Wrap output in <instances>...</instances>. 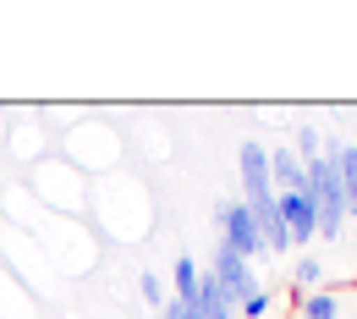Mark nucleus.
Instances as JSON below:
<instances>
[{
	"label": "nucleus",
	"mask_w": 357,
	"mask_h": 319,
	"mask_svg": "<svg viewBox=\"0 0 357 319\" xmlns=\"http://www.w3.org/2000/svg\"><path fill=\"white\" fill-rule=\"evenodd\" d=\"M280 198V221H286V237L291 248H308L319 237V209H313V187H297V193H275Z\"/></svg>",
	"instance_id": "nucleus-2"
},
{
	"label": "nucleus",
	"mask_w": 357,
	"mask_h": 319,
	"mask_svg": "<svg viewBox=\"0 0 357 319\" xmlns=\"http://www.w3.org/2000/svg\"><path fill=\"white\" fill-rule=\"evenodd\" d=\"M269 182L275 193H297V187H308V165L291 149H269Z\"/></svg>",
	"instance_id": "nucleus-5"
},
{
	"label": "nucleus",
	"mask_w": 357,
	"mask_h": 319,
	"mask_svg": "<svg viewBox=\"0 0 357 319\" xmlns=\"http://www.w3.org/2000/svg\"><path fill=\"white\" fill-rule=\"evenodd\" d=\"M269 309H275V297H269V292H253L248 303H236V319H269Z\"/></svg>",
	"instance_id": "nucleus-9"
},
{
	"label": "nucleus",
	"mask_w": 357,
	"mask_h": 319,
	"mask_svg": "<svg viewBox=\"0 0 357 319\" xmlns=\"http://www.w3.org/2000/svg\"><path fill=\"white\" fill-rule=\"evenodd\" d=\"M319 281H324V265H319V259H308V253H303V259H297V292L308 297V292H319Z\"/></svg>",
	"instance_id": "nucleus-8"
},
{
	"label": "nucleus",
	"mask_w": 357,
	"mask_h": 319,
	"mask_svg": "<svg viewBox=\"0 0 357 319\" xmlns=\"http://www.w3.org/2000/svg\"><path fill=\"white\" fill-rule=\"evenodd\" d=\"M198 265H192V259H176V270H171V281H176V303H192V297H198Z\"/></svg>",
	"instance_id": "nucleus-7"
},
{
	"label": "nucleus",
	"mask_w": 357,
	"mask_h": 319,
	"mask_svg": "<svg viewBox=\"0 0 357 319\" xmlns=\"http://www.w3.org/2000/svg\"><path fill=\"white\" fill-rule=\"evenodd\" d=\"M137 292H143V297H149L154 309H165V286H160V275H154V270H143V275H137Z\"/></svg>",
	"instance_id": "nucleus-11"
},
{
	"label": "nucleus",
	"mask_w": 357,
	"mask_h": 319,
	"mask_svg": "<svg viewBox=\"0 0 357 319\" xmlns=\"http://www.w3.org/2000/svg\"><path fill=\"white\" fill-rule=\"evenodd\" d=\"M192 309H198V319H236V297L204 270V275H198V297H192Z\"/></svg>",
	"instance_id": "nucleus-4"
},
{
	"label": "nucleus",
	"mask_w": 357,
	"mask_h": 319,
	"mask_svg": "<svg viewBox=\"0 0 357 319\" xmlns=\"http://www.w3.org/2000/svg\"><path fill=\"white\" fill-rule=\"evenodd\" d=\"M165 319H198V309H192V303H176V297H171V303H165Z\"/></svg>",
	"instance_id": "nucleus-12"
},
{
	"label": "nucleus",
	"mask_w": 357,
	"mask_h": 319,
	"mask_svg": "<svg viewBox=\"0 0 357 319\" xmlns=\"http://www.w3.org/2000/svg\"><path fill=\"white\" fill-rule=\"evenodd\" d=\"M215 221H220V242L231 248V253H242L248 265H253V259L264 265V259H269L264 237H259V226H253V215H248V204H242V198L220 204V209H215Z\"/></svg>",
	"instance_id": "nucleus-1"
},
{
	"label": "nucleus",
	"mask_w": 357,
	"mask_h": 319,
	"mask_svg": "<svg viewBox=\"0 0 357 319\" xmlns=\"http://www.w3.org/2000/svg\"><path fill=\"white\" fill-rule=\"evenodd\" d=\"M209 275L220 281V286L231 292V297H236V303H248L253 292H264V286H259V270H253L242 253H231L225 242H215V265H209Z\"/></svg>",
	"instance_id": "nucleus-3"
},
{
	"label": "nucleus",
	"mask_w": 357,
	"mask_h": 319,
	"mask_svg": "<svg viewBox=\"0 0 357 319\" xmlns=\"http://www.w3.org/2000/svg\"><path fill=\"white\" fill-rule=\"evenodd\" d=\"M55 171H61V165H55ZM45 193L55 198V204H77V193H72V177H66V171H61V177H45Z\"/></svg>",
	"instance_id": "nucleus-10"
},
{
	"label": "nucleus",
	"mask_w": 357,
	"mask_h": 319,
	"mask_svg": "<svg viewBox=\"0 0 357 319\" xmlns=\"http://www.w3.org/2000/svg\"><path fill=\"white\" fill-rule=\"evenodd\" d=\"M297 319H341V292H308L303 303H297Z\"/></svg>",
	"instance_id": "nucleus-6"
}]
</instances>
